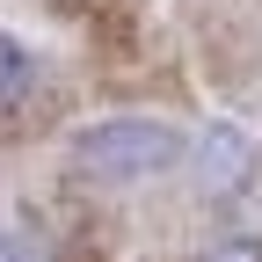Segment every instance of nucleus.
Returning a JSON list of instances; mask_svg holds the SVG:
<instances>
[{
    "label": "nucleus",
    "mask_w": 262,
    "mask_h": 262,
    "mask_svg": "<svg viewBox=\"0 0 262 262\" xmlns=\"http://www.w3.org/2000/svg\"><path fill=\"white\" fill-rule=\"evenodd\" d=\"M0 262H51V248L37 233H0Z\"/></svg>",
    "instance_id": "20e7f679"
},
{
    "label": "nucleus",
    "mask_w": 262,
    "mask_h": 262,
    "mask_svg": "<svg viewBox=\"0 0 262 262\" xmlns=\"http://www.w3.org/2000/svg\"><path fill=\"white\" fill-rule=\"evenodd\" d=\"M182 153H189V139L168 117H95L73 131V168L95 182H153Z\"/></svg>",
    "instance_id": "f257e3e1"
},
{
    "label": "nucleus",
    "mask_w": 262,
    "mask_h": 262,
    "mask_svg": "<svg viewBox=\"0 0 262 262\" xmlns=\"http://www.w3.org/2000/svg\"><path fill=\"white\" fill-rule=\"evenodd\" d=\"M29 95H37V58H29L8 29H0V124L29 110Z\"/></svg>",
    "instance_id": "7ed1b4c3"
},
{
    "label": "nucleus",
    "mask_w": 262,
    "mask_h": 262,
    "mask_svg": "<svg viewBox=\"0 0 262 262\" xmlns=\"http://www.w3.org/2000/svg\"><path fill=\"white\" fill-rule=\"evenodd\" d=\"M248 168H255V139H248L233 117H219L204 139H196V175H204V189L211 196H233L248 182Z\"/></svg>",
    "instance_id": "f03ea898"
},
{
    "label": "nucleus",
    "mask_w": 262,
    "mask_h": 262,
    "mask_svg": "<svg viewBox=\"0 0 262 262\" xmlns=\"http://www.w3.org/2000/svg\"><path fill=\"white\" fill-rule=\"evenodd\" d=\"M204 262H262V241H219Z\"/></svg>",
    "instance_id": "39448f33"
}]
</instances>
